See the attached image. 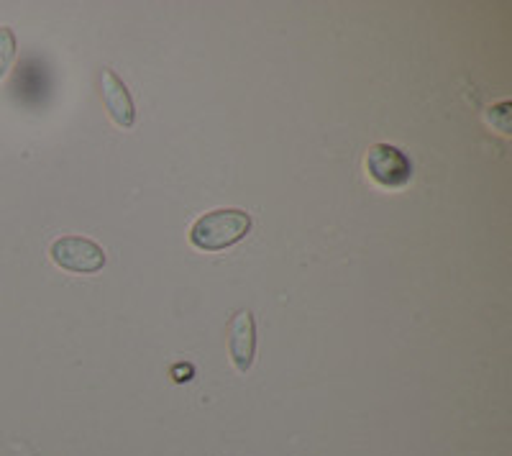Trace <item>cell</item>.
I'll list each match as a JSON object with an SVG mask.
<instances>
[{
  "label": "cell",
  "mask_w": 512,
  "mask_h": 456,
  "mask_svg": "<svg viewBox=\"0 0 512 456\" xmlns=\"http://www.w3.org/2000/svg\"><path fill=\"white\" fill-rule=\"evenodd\" d=\"M364 167H367V175L377 182L379 188L397 190L405 188L413 177V164L405 157V152H400L392 144H374L369 147L367 157H364Z\"/></svg>",
  "instance_id": "cell-3"
},
{
  "label": "cell",
  "mask_w": 512,
  "mask_h": 456,
  "mask_svg": "<svg viewBox=\"0 0 512 456\" xmlns=\"http://www.w3.org/2000/svg\"><path fill=\"white\" fill-rule=\"evenodd\" d=\"M16 34L8 26H0V80L8 75L13 59H16Z\"/></svg>",
  "instance_id": "cell-6"
},
{
  "label": "cell",
  "mask_w": 512,
  "mask_h": 456,
  "mask_svg": "<svg viewBox=\"0 0 512 456\" xmlns=\"http://www.w3.org/2000/svg\"><path fill=\"white\" fill-rule=\"evenodd\" d=\"M228 354H231L233 367L239 372H249L256 357V323L251 310L236 313L228 328Z\"/></svg>",
  "instance_id": "cell-4"
},
{
  "label": "cell",
  "mask_w": 512,
  "mask_h": 456,
  "mask_svg": "<svg viewBox=\"0 0 512 456\" xmlns=\"http://www.w3.org/2000/svg\"><path fill=\"white\" fill-rule=\"evenodd\" d=\"M100 88H103V103L108 108V116L113 118V123H118L121 129H131L136 121V106L121 77L105 67L100 72Z\"/></svg>",
  "instance_id": "cell-5"
},
{
  "label": "cell",
  "mask_w": 512,
  "mask_h": 456,
  "mask_svg": "<svg viewBox=\"0 0 512 456\" xmlns=\"http://www.w3.org/2000/svg\"><path fill=\"white\" fill-rule=\"evenodd\" d=\"M49 257L57 267L67 269L72 275H95L105 267L103 246L85 236H62L52 244Z\"/></svg>",
  "instance_id": "cell-2"
},
{
  "label": "cell",
  "mask_w": 512,
  "mask_h": 456,
  "mask_svg": "<svg viewBox=\"0 0 512 456\" xmlns=\"http://www.w3.org/2000/svg\"><path fill=\"white\" fill-rule=\"evenodd\" d=\"M249 231V213L239 211V208H218L192 223L190 244L200 252H223L228 246L239 244Z\"/></svg>",
  "instance_id": "cell-1"
},
{
  "label": "cell",
  "mask_w": 512,
  "mask_h": 456,
  "mask_svg": "<svg viewBox=\"0 0 512 456\" xmlns=\"http://www.w3.org/2000/svg\"><path fill=\"white\" fill-rule=\"evenodd\" d=\"M487 121L495 126L500 134L510 136L512 134V126H510V103H500V106H492L487 111Z\"/></svg>",
  "instance_id": "cell-7"
}]
</instances>
